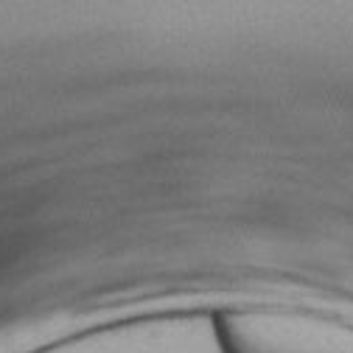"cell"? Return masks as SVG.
<instances>
[{"label": "cell", "instance_id": "obj_1", "mask_svg": "<svg viewBox=\"0 0 353 353\" xmlns=\"http://www.w3.org/2000/svg\"><path fill=\"white\" fill-rule=\"evenodd\" d=\"M225 353H353V325L305 308H236L216 320Z\"/></svg>", "mask_w": 353, "mask_h": 353}]
</instances>
